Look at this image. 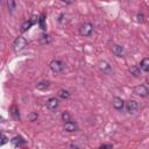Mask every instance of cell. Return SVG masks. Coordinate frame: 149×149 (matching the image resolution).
Masks as SVG:
<instances>
[{"label":"cell","mask_w":149,"mask_h":149,"mask_svg":"<svg viewBox=\"0 0 149 149\" xmlns=\"http://www.w3.org/2000/svg\"><path fill=\"white\" fill-rule=\"evenodd\" d=\"M35 22H36V17H31V19H29V20L24 21V22L22 23V26H21V31H22V33H24V31L29 30V29L31 28V26H33Z\"/></svg>","instance_id":"obj_10"},{"label":"cell","mask_w":149,"mask_h":149,"mask_svg":"<svg viewBox=\"0 0 149 149\" xmlns=\"http://www.w3.org/2000/svg\"><path fill=\"white\" fill-rule=\"evenodd\" d=\"M27 43H28V41H27L26 37H23V36L16 37L15 41H14V43H13V49H14V51L19 52V51L23 50V49L27 47Z\"/></svg>","instance_id":"obj_1"},{"label":"cell","mask_w":149,"mask_h":149,"mask_svg":"<svg viewBox=\"0 0 149 149\" xmlns=\"http://www.w3.org/2000/svg\"><path fill=\"white\" fill-rule=\"evenodd\" d=\"M49 66H50V69H51V71L54 73H61L64 70V63L62 61H58V59L51 61L50 64H49Z\"/></svg>","instance_id":"obj_2"},{"label":"cell","mask_w":149,"mask_h":149,"mask_svg":"<svg viewBox=\"0 0 149 149\" xmlns=\"http://www.w3.org/2000/svg\"><path fill=\"white\" fill-rule=\"evenodd\" d=\"M98 66H99L100 71H101L102 73H105V74H111V73L113 72L112 66H111L109 63L106 62V61H100V62L98 63Z\"/></svg>","instance_id":"obj_6"},{"label":"cell","mask_w":149,"mask_h":149,"mask_svg":"<svg viewBox=\"0 0 149 149\" xmlns=\"http://www.w3.org/2000/svg\"><path fill=\"white\" fill-rule=\"evenodd\" d=\"M147 83H148V84H149V76H148V77H147Z\"/></svg>","instance_id":"obj_28"},{"label":"cell","mask_w":149,"mask_h":149,"mask_svg":"<svg viewBox=\"0 0 149 149\" xmlns=\"http://www.w3.org/2000/svg\"><path fill=\"white\" fill-rule=\"evenodd\" d=\"M139 109V104L137 101L135 100H128L126 102V111L129 113V114H135Z\"/></svg>","instance_id":"obj_5"},{"label":"cell","mask_w":149,"mask_h":149,"mask_svg":"<svg viewBox=\"0 0 149 149\" xmlns=\"http://www.w3.org/2000/svg\"><path fill=\"white\" fill-rule=\"evenodd\" d=\"M58 23L61 24V26H65L68 22H69V19H68V15H65V14H61L59 16H58Z\"/></svg>","instance_id":"obj_17"},{"label":"cell","mask_w":149,"mask_h":149,"mask_svg":"<svg viewBox=\"0 0 149 149\" xmlns=\"http://www.w3.org/2000/svg\"><path fill=\"white\" fill-rule=\"evenodd\" d=\"M49 37H50L49 35H43L41 41H42L43 43H48V42H50V38H49Z\"/></svg>","instance_id":"obj_24"},{"label":"cell","mask_w":149,"mask_h":149,"mask_svg":"<svg viewBox=\"0 0 149 149\" xmlns=\"http://www.w3.org/2000/svg\"><path fill=\"white\" fill-rule=\"evenodd\" d=\"M129 72H130V74H133L134 77H140V76H141V70H140V68L136 66V65L130 66V68H129Z\"/></svg>","instance_id":"obj_14"},{"label":"cell","mask_w":149,"mask_h":149,"mask_svg":"<svg viewBox=\"0 0 149 149\" xmlns=\"http://www.w3.org/2000/svg\"><path fill=\"white\" fill-rule=\"evenodd\" d=\"M10 115L13 116L14 120H16V121L20 120V113H19V109H17L16 106H12V108H10Z\"/></svg>","instance_id":"obj_15"},{"label":"cell","mask_w":149,"mask_h":149,"mask_svg":"<svg viewBox=\"0 0 149 149\" xmlns=\"http://www.w3.org/2000/svg\"><path fill=\"white\" fill-rule=\"evenodd\" d=\"M133 92H134V94H136L139 97H147L149 94V88L146 85H137L134 87Z\"/></svg>","instance_id":"obj_4"},{"label":"cell","mask_w":149,"mask_h":149,"mask_svg":"<svg viewBox=\"0 0 149 149\" xmlns=\"http://www.w3.org/2000/svg\"><path fill=\"white\" fill-rule=\"evenodd\" d=\"M7 6H8V9H10V12H13L15 9V2L12 1V0L7 1Z\"/></svg>","instance_id":"obj_20"},{"label":"cell","mask_w":149,"mask_h":149,"mask_svg":"<svg viewBox=\"0 0 149 149\" xmlns=\"http://www.w3.org/2000/svg\"><path fill=\"white\" fill-rule=\"evenodd\" d=\"M64 129L66 132H74V130H77V125L72 121L66 122V123H64Z\"/></svg>","instance_id":"obj_12"},{"label":"cell","mask_w":149,"mask_h":149,"mask_svg":"<svg viewBox=\"0 0 149 149\" xmlns=\"http://www.w3.org/2000/svg\"><path fill=\"white\" fill-rule=\"evenodd\" d=\"M49 86H50V83H49L48 80H43V81H40V83L36 85V88H37V90H42V91H44V90L49 88Z\"/></svg>","instance_id":"obj_16"},{"label":"cell","mask_w":149,"mask_h":149,"mask_svg":"<svg viewBox=\"0 0 149 149\" xmlns=\"http://www.w3.org/2000/svg\"><path fill=\"white\" fill-rule=\"evenodd\" d=\"M45 105H47V108H48V109H50V111H55V109L58 108L59 102H58V100H57L56 98H49V99L47 100Z\"/></svg>","instance_id":"obj_8"},{"label":"cell","mask_w":149,"mask_h":149,"mask_svg":"<svg viewBox=\"0 0 149 149\" xmlns=\"http://www.w3.org/2000/svg\"><path fill=\"white\" fill-rule=\"evenodd\" d=\"M10 141H12V143H13L15 147H19V146H22V144L26 143V141H24L21 136H15V137H13Z\"/></svg>","instance_id":"obj_13"},{"label":"cell","mask_w":149,"mask_h":149,"mask_svg":"<svg viewBox=\"0 0 149 149\" xmlns=\"http://www.w3.org/2000/svg\"><path fill=\"white\" fill-rule=\"evenodd\" d=\"M136 19L139 22H143V14H137L136 15Z\"/></svg>","instance_id":"obj_25"},{"label":"cell","mask_w":149,"mask_h":149,"mask_svg":"<svg viewBox=\"0 0 149 149\" xmlns=\"http://www.w3.org/2000/svg\"><path fill=\"white\" fill-rule=\"evenodd\" d=\"M37 116H38V115H37V113H35V112H33V113H30V114H29V116H28V119H29L30 121H35V120L37 119Z\"/></svg>","instance_id":"obj_21"},{"label":"cell","mask_w":149,"mask_h":149,"mask_svg":"<svg viewBox=\"0 0 149 149\" xmlns=\"http://www.w3.org/2000/svg\"><path fill=\"white\" fill-rule=\"evenodd\" d=\"M38 22H40L41 28H42V29H45V26H44V16H41V17L38 19Z\"/></svg>","instance_id":"obj_23"},{"label":"cell","mask_w":149,"mask_h":149,"mask_svg":"<svg viewBox=\"0 0 149 149\" xmlns=\"http://www.w3.org/2000/svg\"><path fill=\"white\" fill-rule=\"evenodd\" d=\"M70 149H78V146H76V144H71V146H70Z\"/></svg>","instance_id":"obj_27"},{"label":"cell","mask_w":149,"mask_h":149,"mask_svg":"<svg viewBox=\"0 0 149 149\" xmlns=\"http://www.w3.org/2000/svg\"><path fill=\"white\" fill-rule=\"evenodd\" d=\"M99 149H112V146H111V144H104V146H101Z\"/></svg>","instance_id":"obj_26"},{"label":"cell","mask_w":149,"mask_h":149,"mask_svg":"<svg viewBox=\"0 0 149 149\" xmlns=\"http://www.w3.org/2000/svg\"><path fill=\"white\" fill-rule=\"evenodd\" d=\"M112 52L116 56V57H122L125 55V48L120 44H113L112 48H111Z\"/></svg>","instance_id":"obj_7"},{"label":"cell","mask_w":149,"mask_h":149,"mask_svg":"<svg viewBox=\"0 0 149 149\" xmlns=\"http://www.w3.org/2000/svg\"><path fill=\"white\" fill-rule=\"evenodd\" d=\"M123 105H125V102H123V100H122L120 97H114V98H113V100H112V106H113L115 109L121 111V109L123 108Z\"/></svg>","instance_id":"obj_9"},{"label":"cell","mask_w":149,"mask_h":149,"mask_svg":"<svg viewBox=\"0 0 149 149\" xmlns=\"http://www.w3.org/2000/svg\"><path fill=\"white\" fill-rule=\"evenodd\" d=\"M58 97L61 99H69L70 98V92L66 90H59L58 91Z\"/></svg>","instance_id":"obj_18"},{"label":"cell","mask_w":149,"mask_h":149,"mask_svg":"<svg viewBox=\"0 0 149 149\" xmlns=\"http://www.w3.org/2000/svg\"><path fill=\"white\" fill-rule=\"evenodd\" d=\"M7 142H8V139H7V136L2 133V134H1V143H0V144H1V146H3V144H5V143H7Z\"/></svg>","instance_id":"obj_22"},{"label":"cell","mask_w":149,"mask_h":149,"mask_svg":"<svg viewBox=\"0 0 149 149\" xmlns=\"http://www.w3.org/2000/svg\"><path fill=\"white\" fill-rule=\"evenodd\" d=\"M140 69L142 71H146V72H149V58H143L140 63Z\"/></svg>","instance_id":"obj_11"},{"label":"cell","mask_w":149,"mask_h":149,"mask_svg":"<svg viewBox=\"0 0 149 149\" xmlns=\"http://www.w3.org/2000/svg\"><path fill=\"white\" fill-rule=\"evenodd\" d=\"M62 120L66 123V122H70L71 121V114L69 112H63L62 113Z\"/></svg>","instance_id":"obj_19"},{"label":"cell","mask_w":149,"mask_h":149,"mask_svg":"<svg viewBox=\"0 0 149 149\" xmlns=\"http://www.w3.org/2000/svg\"><path fill=\"white\" fill-rule=\"evenodd\" d=\"M79 33H80L81 36H85V37L90 36V35L93 33V24L90 23V22L83 23V24L80 26V28H79Z\"/></svg>","instance_id":"obj_3"}]
</instances>
